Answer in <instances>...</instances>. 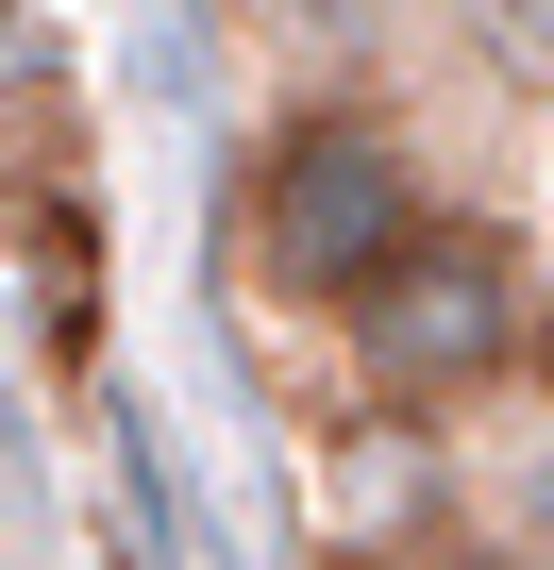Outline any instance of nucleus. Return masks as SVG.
I'll use <instances>...</instances> for the list:
<instances>
[{
    "label": "nucleus",
    "instance_id": "obj_1",
    "mask_svg": "<svg viewBox=\"0 0 554 570\" xmlns=\"http://www.w3.org/2000/svg\"><path fill=\"white\" fill-rule=\"evenodd\" d=\"M252 268L286 285V303L370 320L387 285L420 268V168H404V135H370V118H286L269 168H252Z\"/></svg>",
    "mask_w": 554,
    "mask_h": 570
},
{
    "label": "nucleus",
    "instance_id": "obj_2",
    "mask_svg": "<svg viewBox=\"0 0 554 570\" xmlns=\"http://www.w3.org/2000/svg\"><path fill=\"white\" fill-rule=\"evenodd\" d=\"M353 353L387 370V386H487L504 353H537V320H521V285H504V252L487 235H437L387 303L353 320Z\"/></svg>",
    "mask_w": 554,
    "mask_h": 570
},
{
    "label": "nucleus",
    "instance_id": "obj_3",
    "mask_svg": "<svg viewBox=\"0 0 554 570\" xmlns=\"http://www.w3.org/2000/svg\"><path fill=\"white\" fill-rule=\"evenodd\" d=\"M504 537L554 570V436H521V453H504Z\"/></svg>",
    "mask_w": 554,
    "mask_h": 570
},
{
    "label": "nucleus",
    "instance_id": "obj_4",
    "mask_svg": "<svg viewBox=\"0 0 554 570\" xmlns=\"http://www.w3.org/2000/svg\"><path fill=\"white\" fill-rule=\"evenodd\" d=\"M537 386H554V285H537Z\"/></svg>",
    "mask_w": 554,
    "mask_h": 570
}]
</instances>
